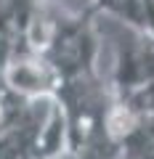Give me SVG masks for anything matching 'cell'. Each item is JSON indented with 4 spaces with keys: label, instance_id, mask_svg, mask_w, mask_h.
<instances>
[{
    "label": "cell",
    "instance_id": "cell-2",
    "mask_svg": "<svg viewBox=\"0 0 154 159\" xmlns=\"http://www.w3.org/2000/svg\"><path fill=\"white\" fill-rule=\"evenodd\" d=\"M117 34H114V72L109 85L117 96L128 90L154 82V32L122 19H112Z\"/></svg>",
    "mask_w": 154,
    "mask_h": 159
},
{
    "label": "cell",
    "instance_id": "cell-1",
    "mask_svg": "<svg viewBox=\"0 0 154 159\" xmlns=\"http://www.w3.org/2000/svg\"><path fill=\"white\" fill-rule=\"evenodd\" d=\"M53 98L58 101L67 127V159H120L122 151L106 130V114L112 109L114 88L101 72H88L64 80Z\"/></svg>",
    "mask_w": 154,
    "mask_h": 159
}]
</instances>
